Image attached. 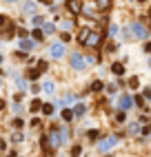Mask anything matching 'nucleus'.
<instances>
[{"label":"nucleus","instance_id":"obj_1","mask_svg":"<svg viewBox=\"0 0 151 157\" xmlns=\"http://www.w3.org/2000/svg\"><path fill=\"white\" fill-rule=\"evenodd\" d=\"M118 142H120V137H118V135H109L107 139H102V142L98 144V148H100L102 153H107V151H111V148L116 146Z\"/></svg>","mask_w":151,"mask_h":157},{"label":"nucleus","instance_id":"obj_2","mask_svg":"<svg viewBox=\"0 0 151 157\" xmlns=\"http://www.w3.org/2000/svg\"><path fill=\"white\" fill-rule=\"evenodd\" d=\"M85 64H87V60L80 56V53H73L71 56V66H73L76 71H80V69H85Z\"/></svg>","mask_w":151,"mask_h":157},{"label":"nucleus","instance_id":"obj_3","mask_svg":"<svg viewBox=\"0 0 151 157\" xmlns=\"http://www.w3.org/2000/svg\"><path fill=\"white\" fill-rule=\"evenodd\" d=\"M62 56H65V44H62V42H56V44H51V58L60 60Z\"/></svg>","mask_w":151,"mask_h":157},{"label":"nucleus","instance_id":"obj_4","mask_svg":"<svg viewBox=\"0 0 151 157\" xmlns=\"http://www.w3.org/2000/svg\"><path fill=\"white\" fill-rule=\"evenodd\" d=\"M131 104H133V97H129V95H122L120 100H118V106H120V111H127Z\"/></svg>","mask_w":151,"mask_h":157},{"label":"nucleus","instance_id":"obj_5","mask_svg":"<svg viewBox=\"0 0 151 157\" xmlns=\"http://www.w3.org/2000/svg\"><path fill=\"white\" fill-rule=\"evenodd\" d=\"M131 29H133V36H136V38H147V29L140 25V22L131 25Z\"/></svg>","mask_w":151,"mask_h":157},{"label":"nucleus","instance_id":"obj_6","mask_svg":"<svg viewBox=\"0 0 151 157\" xmlns=\"http://www.w3.org/2000/svg\"><path fill=\"white\" fill-rule=\"evenodd\" d=\"M67 5H69L71 13H80V11H82V2H80V0H67Z\"/></svg>","mask_w":151,"mask_h":157},{"label":"nucleus","instance_id":"obj_7","mask_svg":"<svg viewBox=\"0 0 151 157\" xmlns=\"http://www.w3.org/2000/svg\"><path fill=\"white\" fill-rule=\"evenodd\" d=\"M65 142V133H51V146H58V144H62Z\"/></svg>","mask_w":151,"mask_h":157},{"label":"nucleus","instance_id":"obj_8","mask_svg":"<svg viewBox=\"0 0 151 157\" xmlns=\"http://www.w3.org/2000/svg\"><path fill=\"white\" fill-rule=\"evenodd\" d=\"M33 46H36L33 40H20V49H22V51H31Z\"/></svg>","mask_w":151,"mask_h":157},{"label":"nucleus","instance_id":"obj_9","mask_svg":"<svg viewBox=\"0 0 151 157\" xmlns=\"http://www.w3.org/2000/svg\"><path fill=\"white\" fill-rule=\"evenodd\" d=\"M111 71L116 73V75H122V73H125V64H120V62H116V64L111 66Z\"/></svg>","mask_w":151,"mask_h":157},{"label":"nucleus","instance_id":"obj_10","mask_svg":"<svg viewBox=\"0 0 151 157\" xmlns=\"http://www.w3.org/2000/svg\"><path fill=\"white\" fill-rule=\"evenodd\" d=\"M85 113H87V106H85V104H78V106L73 108V115H78V117L85 115Z\"/></svg>","mask_w":151,"mask_h":157},{"label":"nucleus","instance_id":"obj_11","mask_svg":"<svg viewBox=\"0 0 151 157\" xmlns=\"http://www.w3.org/2000/svg\"><path fill=\"white\" fill-rule=\"evenodd\" d=\"M42 89H45L47 93H53V89H56V84H53V80H47L45 82V86H42Z\"/></svg>","mask_w":151,"mask_h":157},{"label":"nucleus","instance_id":"obj_12","mask_svg":"<svg viewBox=\"0 0 151 157\" xmlns=\"http://www.w3.org/2000/svg\"><path fill=\"white\" fill-rule=\"evenodd\" d=\"M73 111H69V108H67V111H62V120H65V122H71V120H73Z\"/></svg>","mask_w":151,"mask_h":157},{"label":"nucleus","instance_id":"obj_13","mask_svg":"<svg viewBox=\"0 0 151 157\" xmlns=\"http://www.w3.org/2000/svg\"><path fill=\"white\" fill-rule=\"evenodd\" d=\"M25 13H36V5L33 2H27L25 5Z\"/></svg>","mask_w":151,"mask_h":157},{"label":"nucleus","instance_id":"obj_14","mask_svg":"<svg viewBox=\"0 0 151 157\" xmlns=\"http://www.w3.org/2000/svg\"><path fill=\"white\" fill-rule=\"evenodd\" d=\"M102 89H105V84H102V82H93V84H91V91H102Z\"/></svg>","mask_w":151,"mask_h":157},{"label":"nucleus","instance_id":"obj_15","mask_svg":"<svg viewBox=\"0 0 151 157\" xmlns=\"http://www.w3.org/2000/svg\"><path fill=\"white\" fill-rule=\"evenodd\" d=\"M42 113H45V115H51V113H53V106H51V104H42Z\"/></svg>","mask_w":151,"mask_h":157},{"label":"nucleus","instance_id":"obj_16","mask_svg":"<svg viewBox=\"0 0 151 157\" xmlns=\"http://www.w3.org/2000/svg\"><path fill=\"white\" fill-rule=\"evenodd\" d=\"M87 42H89L91 46H96L98 42H100V36H89V40H87Z\"/></svg>","mask_w":151,"mask_h":157},{"label":"nucleus","instance_id":"obj_17","mask_svg":"<svg viewBox=\"0 0 151 157\" xmlns=\"http://www.w3.org/2000/svg\"><path fill=\"white\" fill-rule=\"evenodd\" d=\"M40 108H42L40 100H33V102H31V111H40Z\"/></svg>","mask_w":151,"mask_h":157},{"label":"nucleus","instance_id":"obj_18","mask_svg":"<svg viewBox=\"0 0 151 157\" xmlns=\"http://www.w3.org/2000/svg\"><path fill=\"white\" fill-rule=\"evenodd\" d=\"M47 66H49V64H47L45 60H40V62H38V71H40V73H42V71H47Z\"/></svg>","mask_w":151,"mask_h":157},{"label":"nucleus","instance_id":"obj_19","mask_svg":"<svg viewBox=\"0 0 151 157\" xmlns=\"http://www.w3.org/2000/svg\"><path fill=\"white\" fill-rule=\"evenodd\" d=\"M53 31H56V27L51 25V22H47L45 25V33H53Z\"/></svg>","mask_w":151,"mask_h":157},{"label":"nucleus","instance_id":"obj_20","mask_svg":"<svg viewBox=\"0 0 151 157\" xmlns=\"http://www.w3.org/2000/svg\"><path fill=\"white\" fill-rule=\"evenodd\" d=\"M38 75H40V71H38V69H31V71H29V77H31V80H36Z\"/></svg>","mask_w":151,"mask_h":157},{"label":"nucleus","instance_id":"obj_21","mask_svg":"<svg viewBox=\"0 0 151 157\" xmlns=\"http://www.w3.org/2000/svg\"><path fill=\"white\" fill-rule=\"evenodd\" d=\"M98 7H100V9H107V7H109V0H98Z\"/></svg>","mask_w":151,"mask_h":157},{"label":"nucleus","instance_id":"obj_22","mask_svg":"<svg viewBox=\"0 0 151 157\" xmlns=\"http://www.w3.org/2000/svg\"><path fill=\"white\" fill-rule=\"evenodd\" d=\"M87 135H89V137H91V139H96V137H100V133H98V131H93V128H91V131H89V133H87Z\"/></svg>","mask_w":151,"mask_h":157},{"label":"nucleus","instance_id":"obj_23","mask_svg":"<svg viewBox=\"0 0 151 157\" xmlns=\"http://www.w3.org/2000/svg\"><path fill=\"white\" fill-rule=\"evenodd\" d=\"M33 40H42V31L33 29Z\"/></svg>","mask_w":151,"mask_h":157},{"label":"nucleus","instance_id":"obj_24","mask_svg":"<svg viewBox=\"0 0 151 157\" xmlns=\"http://www.w3.org/2000/svg\"><path fill=\"white\" fill-rule=\"evenodd\" d=\"M129 86H131V89H138V77H131V80H129Z\"/></svg>","mask_w":151,"mask_h":157},{"label":"nucleus","instance_id":"obj_25","mask_svg":"<svg viewBox=\"0 0 151 157\" xmlns=\"http://www.w3.org/2000/svg\"><path fill=\"white\" fill-rule=\"evenodd\" d=\"M138 131H140V126H138V124H131V126H129V133H133V135H136Z\"/></svg>","mask_w":151,"mask_h":157},{"label":"nucleus","instance_id":"obj_26","mask_svg":"<svg viewBox=\"0 0 151 157\" xmlns=\"http://www.w3.org/2000/svg\"><path fill=\"white\" fill-rule=\"evenodd\" d=\"M80 153H82V148H80V146H73V151H71V155H73V157H78Z\"/></svg>","mask_w":151,"mask_h":157},{"label":"nucleus","instance_id":"obj_27","mask_svg":"<svg viewBox=\"0 0 151 157\" xmlns=\"http://www.w3.org/2000/svg\"><path fill=\"white\" fill-rule=\"evenodd\" d=\"M18 36H20L22 40H25V38H27V29H18Z\"/></svg>","mask_w":151,"mask_h":157},{"label":"nucleus","instance_id":"obj_28","mask_svg":"<svg viewBox=\"0 0 151 157\" xmlns=\"http://www.w3.org/2000/svg\"><path fill=\"white\" fill-rule=\"evenodd\" d=\"M133 102H136L138 106H142V95H136V97H133Z\"/></svg>","mask_w":151,"mask_h":157},{"label":"nucleus","instance_id":"obj_29","mask_svg":"<svg viewBox=\"0 0 151 157\" xmlns=\"http://www.w3.org/2000/svg\"><path fill=\"white\" fill-rule=\"evenodd\" d=\"M145 97H149V100H151V89H145Z\"/></svg>","mask_w":151,"mask_h":157},{"label":"nucleus","instance_id":"obj_30","mask_svg":"<svg viewBox=\"0 0 151 157\" xmlns=\"http://www.w3.org/2000/svg\"><path fill=\"white\" fill-rule=\"evenodd\" d=\"M5 22H7V18H5V15H0V27L5 25Z\"/></svg>","mask_w":151,"mask_h":157},{"label":"nucleus","instance_id":"obj_31","mask_svg":"<svg viewBox=\"0 0 151 157\" xmlns=\"http://www.w3.org/2000/svg\"><path fill=\"white\" fill-rule=\"evenodd\" d=\"M145 49H147V51H149V53H151V42H149V44H147V46H145Z\"/></svg>","mask_w":151,"mask_h":157},{"label":"nucleus","instance_id":"obj_32","mask_svg":"<svg viewBox=\"0 0 151 157\" xmlns=\"http://www.w3.org/2000/svg\"><path fill=\"white\" fill-rule=\"evenodd\" d=\"M2 108H5V102H2V100H0V111H2Z\"/></svg>","mask_w":151,"mask_h":157},{"label":"nucleus","instance_id":"obj_33","mask_svg":"<svg viewBox=\"0 0 151 157\" xmlns=\"http://www.w3.org/2000/svg\"><path fill=\"white\" fill-rule=\"evenodd\" d=\"M7 157H16V153H9V155H7Z\"/></svg>","mask_w":151,"mask_h":157},{"label":"nucleus","instance_id":"obj_34","mask_svg":"<svg viewBox=\"0 0 151 157\" xmlns=\"http://www.w3.org/2000/svg\"><path fill=\"white\" fill-rule=\"evenodd\" d=\"M0 64H2V56H0Z\"/></svg>","mask_w":151,"mask_h":157},{"label":"nucleus","instance_id":"obj_35","mask_svg":"<svg viewBox=\"0 0 151 157\" xmlns=\"http://www.w3.org/2000/svg\"><path fill=\"white\" fill-rule=\"evenodd\" d=\"M138 2H145V0H138Z\"/></svg>","mask_w":151,"mask_h":157},{"label":"nucleus","instance_id":"obj_36","mask_svg":"<svg viewBox=\"0 0 151 157\" xmlns=\"http://www.w3.org/2000/svg\"><path fill=\"white\" fill-rule=\"evenodd\" d=\"M7 2H14V0H7Z\"/></svg>","mask_w":151,"mask_h":157},{"label":"nucleus","instance_id":"obj_37","mask_svg":"<svg viewBox=\"0 0 151 157\" xmlns=\"http://www.w3.org/2000/svg\"><path fill=\"white\" fill-rule=\"evenodd\" d=\"M0 86H2V80H0Z\"/></svg>","mask_w":151,"mask_h":157},{"label":"nucleus","instance_id":"obj_38","mask_svg":"<svg viewBox=\"0 0 151 157\" xmlns=\"http://www.w3.org/2000/svg\"><path fill=\"white\" fill-rule=\"evenodd\" d=\"M149 137H151V135H149Z\"/></svg>","mask_w":151,"mask_h":157}]
</instances>
